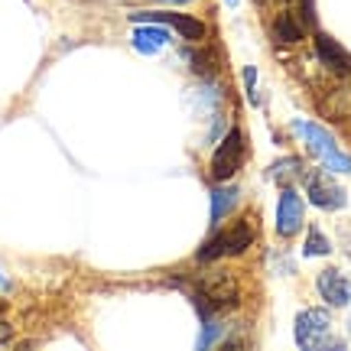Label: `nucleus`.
<instances>
[{
  "label": "nucleus",
  "instance_id": "obj_1",
  "mask_svg": "<svg viewBox=\"0 0 351 351\" xmlns=\"http://www.w3.org/2000/svg\"><path fill=\"white\" fill-rule=\"evenodd\" d=\"M251 241H254L251 218H241L231 228H221L212 241H205V247L195 254V261L212 263V261H221V257H238V254H244L251 247Z\"/></svg>",
  "mask_w": 351,
  "mask_h": 351
},
{
  "label": "nucleus",
  "instance_id": "obj_2",
  "mask_svg": "<svg viewBox=\"0 0 351 351\" xmlns=\"http://www.w3.org/2000/svg\"><path fill=\"white\" fill-rule=\"evenodd\" d=\"M296 134L306 140L309 153H315V156L326 163V169H332V173H351V156H345V153L335 147V140H332L328 130H322V127H315V124H302L300 121V124H296Z\"/></svg>",
  "mask_w": 351,
  "mask_h": 351
},
{
  "label": "nucleus",
  "instance_id": "obj_3",
  "mask_svg": "<svg viewBox=\"0 0 351 351\" xmlns=\"http://www.w3.org/2000/svg\"><path fill=\"white\" fill-rule=\"evenodd\" d=\"M241 163H244V134L238 127H231L212 156V179L215 182H228L241 169Z\"/></svg>",
  "mask_w": 351,
  "mask_h": 351
},
{
  "label": "nucleus",
  "instance_id": "obj_4",
  "mask_svg": "<svg viewBox=\"0 0 351 351\" xmlns=\"http://www.w3.org/2000/svg\"><path fill=\"white\" fill-rule=\"evenodd\" d=\"M134 23H163V26H173L176 33L182 39H192V43H202L205 39V23L195 20V16H186V13H173V10H140V13H130Z\"/></svg>",
  "mask_w": 351,
  "mask_h": 351
},
{
  "label": "nucleus",
  "instance_id": "obj_5",
  "mask_svg": "<svg viewBox=\"0 0 351 351\" xmlns=\"http://www.w3.org/2000/svg\"><path fill=\"white\" fill-rule=\"evenodd\" d=\"M328 332H332V319L326 309H306L296 319V345L300 348H326Z\"/></svg>",
  "mask_w": 351,
  "mask_h": 351
},
{
  "label": "nucleus",
  "instance_id": "obj_6",
  "mask_svg": "<svg viewBox=\"0 0 351 351\" xmlns=\"http://www.w3.org/2000/svg\"><path fill=\"white\" fill-rule=\"evenodd\" d=\"M302 228V199L296 195V189H283L280 205H276V231L280 238H293Z\"/></svg>",
  "mask_w": 351,
  "mask_h": 351
},
{
  "label": "nucleus",
  "instance_id": "obj_7",
  "mask_svg": "<svg viewBox=\"0 0 351 351\" xmlns=\"http://www.w3.org/2000/svg\"><path fill=\"white\" fill-rule=\"evenodd\" d=\"M199 300L212 309H234L238 306V287L228 276H205L199 289Z\"/></svg>",
  "mask_w": 351,
  "mask_h": 351
},
{
  "label": "nucleus",
  "instance_id": "obj_8",
  "mask_svg": "<svg viewBox=\"0 0 351 351\" xmlns=\"http://www.w3.org/2000/svg\"><path fill=\"white\" fill-rule=\"evenodd\" d=\"M306 195H309V202H313L315 208H328V212L345 205V192L326 173H313L306 179Z\"/></svg>",
  "mask_w": 351,
  "mask_h": 351
},
{
  "label": "nucleus",
  "instance_id": "obj_9",
  "mask_svg": "<svg viewBox=\"0 0 351 351\" xmlns=\"http://www.w3.org/2000/svg\"><path fill=\"white\" fill-rule=\"evenodd\" d=\"M315 287H319V296L328 306H348L351 302V280L341 270H322L319 280H315Z\"/></svg>",
  "mask_w": 351,
  "mask_h": 351
},
{
  "label": "nucleus",
  "instance_id": "obj_10",
  "mask_svg": "<svg viewBox=\"0 0 351 351\" xmlns=\"http://www.w3.org/2000/svg\"><path fill=\"white\" fill-rule=\"evenodd\" d=\"M315 56H319V62L326 65L328 72H335V75H348L351 72V56L341 49L332 36H326V33H315Z\"/></svg>",
  "mask_w": 351,
  "mask_h": 351
},
{
  "label": "nucleus",
  "instance_id": "obj_11",
  "mask_svg": "<svg viewBox=\"0 0 351 351\" xmlns=\"http://www.w3.org/2000/svg\"><path fill=\"white\" fill-rule=\"evenodd\" d=\"M274 39L276 43H300L302 39V23L293 16L289 10H283V13H276V20H274Z\"/></svg>",
  "mask_w": 351,
  "mask_h": 351
},
{
  "label": "nucleus",
  "instance_id": "obj_12",
  "mask_svg": "<svg viewBox=\"0 0 351 351\" xmlns=\"http://www.w3.org/2000/svg\"><path fill=\"white\" fill-rule=\"evenodd\" d=\"M332 251V244H328L326 241V234H322V231H309V238H306V247H302V254H306V257H322V254H328Z\"/></svg>",
  "mask_w": 351,
  "mask_h": 351
},
{
  "label": "nucleus",
  "instance_id": "obj_13",
  "mask_svg": "<svg viewBox=\"0 0 351 351\" xmlns=\"http://www.w3.org/2000/svg\"><path fill=\"white\" fill-rule=\"evenodd\" d=\"M234 195H238L234 189H228V192H215V205H212V218H215V221L225 215V208H231V205H234Z\"/></svg>",
  "mask_w": 351,
  "mask_h": 351
},
{
  "label": "nucleus",
  "instance_id": "obj_14",
  "mask_svg": "<svg viewBox=\"0 0 351 351\" xmlns=\"http://www.w3.org/2000/svg\"><path fill=\"white\" fill-rule=\"evenodd\" d=\"M313 0H302V23H313Z\"/></svg>",
  "mask_w": 351,
  "mask_h": 351
}]
</instances>
